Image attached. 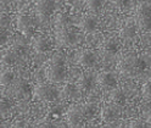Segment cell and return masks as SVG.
Returning <instances> with one entry per match:
<instances>
[{
	"label": "cell",
	"mask_w": 151,
	"mask_h": 128,
	"mask_svg": "<svg viewBox=\"0 0 151 128\" xmlns=\"http://www.w3.org/2000/svg\"><path fill=\"white\" fill-rule=\"evenodd\" d=\"M128 128H151V124L146 121H141V120H135L132 121L128 126Z\"/></svg>",
	"instance_id": "d4e9b609"
},
{
	"label": "cell",
	"mask_w": 151,
	"mask_h": 128,
	"mask_svg": "<svg viewBox=\"0 0 151 128\" xmlns=\"http://www.w3.org/2000/svg\"><path fill=\"white\" fill-rule=\"evenodd\" d=\"M46 78L51 83H62L67 77V70L65 65H56V63H50L45 71Z\"/></svg>",
	"instance_id": "7a4b0ae2"
},
{
	"label": "cell",
	"mask_w": 151,
	"mask_h": 128,
	"mask_svg": "<svg viewBox=\"0 0 151 128\" xmlns=\"http://www.w3.org/2000/svg\"><path fill=\"white\" fill-rule=\"evenodd\" d=\"M14 128H31V127H29V124H28L26 121H17L15 123Z\"/></svg>",
	"instance_id": "1f68e13d"
},
{
	"label": "cell",
	"mask_w": 151,
	"mask_h": 128,
	"mask_svg": "<svg viewBox=\"0 0 151 128\" xmlns=\"http://www.w3.org/2000/svg\"><path fill=\"white\" fill-rule=\"evenodd\" d=\"M56 43H58L60 47H72V45L77 44V34L73 31L67 29L66 27L63 28H56Z\"/></svg>",
	"instance_id": "3957f363"
},
{
	"label": "cell",
	"mask_w": 151,
	"mask_h": 128,
	"mask_svg": "<svg viewBox=\"0 0 151 128\" xmlns=\"http://www.w3.org/2000/svg\"><path fill=\"white\" fill-rule=\"evenodd\" d=\"M147 122H149V123H150V124H151V115H150V116H149V117H147Z\"/></svg>",
	"instance_id": "836d02e7"
},
{
	"label": "cell",
	"mask_w": 151,
	"mask_h": 128,
	"mask_svg": "<svg viewBox=\"0 0 151 128\" xmlns=\"http://www.w3.org/2000/svg\"><path fill=\"white\" fill-rule=\"evenodd\" d=\"M16 27L23 35L31 37L34 32V23L32 18L26 15V14H20L16 17Z\"/></svg>",
	"instance_id": "5b68a950"
},
{
	"label": "cell",
	"mask_w": 151,
	"mask_h": 128,
	"mask_svg": "<svg viewBox=\"0 0 151 128\" xmlns=\"http://www.w3.org/2000/svg\"><path fill=\"white\" fill-rule=\"evenodd\" d=\"M63 91H65V94H66V96H73L74 95V93L77 91V88H76L74 86H71V84H67L65 88H63Z\"/></svg>",
	"instance_id": "f546056e"
},
{
	"label": "cell",
	"mask_w": 151,
	"mask_h": 128,
	"mask_svg": "<svg viewBox=\"0 0 151 128\" xmlns=\"http://www.w3.org/2000/svg\"><path fill=\"white\" fill-rule=\"evenodd\" d=\"M11 23V18L7 14H0V29H6Z\"/></svg>",
	"instance_id": "cb8c5ba5"
},
{
	"label": "cell",
	"mask_w": 151,
	"mask_h": 128,
	"mask_svg": "<svg viewBox=\"0 0 151 128\" xmlns=\"http://www.w3.org/2000/svg\"><path fill=\"white\" fill-rule=\"evenodd\" d=\"M98 27H99V18L94 14H88L86 16H83L79 23V28L83 32H87V33L94 32Z\"/></svg>",
	"instance_id": "30bf717a"
},
{
	"label": "cell",
	"mask_w": 151,
	"mask_h": 128,
	"mask_svg": "<svg viewBox=\"0 0 151 128\" xmlns=\"http://www.w3.org/2000/svg\"><path fill=\"white\" fill-rule=\"evenodd\" d=\"M38 128H54V126L50 122H42L39 126H38Z\"/></svg>",
	"instance_id": "d6a6232c"
},
{
	"label": "cell",
	"mask_w": 151,
	"mask_h": 128,
	"mask_svg": "<svg viewBox=\"0 0 151 128\" xmlns=\"http://www.w3.org/2000/svg\"><path fill=\"white\" fill-rule=\"evenodd\" d=\"M96 83L105 88H116L117 87V77L111 71H102L96 77Z\"/></svg>",
	"instance_id": "ba28073f"
},
{
	"label": "cell",
	"mask_w": 151,
	"mask_h": 128,
	"mask_svg": "<svg viewBox=\"0 0 151 128\" xmlns=\"http://www.w3.org/2000/svg\"><path fill=\"white\" fill-rule=\"evenodd\" d=\"M138 28L149 32L151 31V16H138Z\"/></svg>",
	"instance_id": "ffe728a7"
},
{
	"label": "cell",
	"mask_w": 151,
	"mask_h": 128,
	"mask_svg": "<svg viewBox=\"0 0 151 128\" xmlns=\"http://www.w3.org/2000/svg\"><path fill=\"white\" fill-rule=\"evenodd\" d=\"M56 28H63L67 26V16L63 14H59L56 16Z\"/></svg>",
	"instance_id": "484cf974"
},
{
	"label": "cell",
	"mask_w": 151,
	"mask_h": 128,
	"mask_svg": "<svg viewBox=\"0 0 151 128\" xmlns=\"http://www.w3.org/2000/svg\"><path fill=\"white\" fill-rule=\"evenodd\" d=\"M135 34H137V28L134 26H126L121 29V37L124 39L133 38V37H135Z\"/></svg>",
	"instance_id": "603a6c76"
},
{
	"label": "cell",
	"mask_w": 151,
	"mask_h": 128,
	"mask_svg": "<svg viewBox=\"0 0 151 128\" xmlns=\"http://www.w3.org/2000/svg\"><path fill=\"white\" fill-rule=\"evenodd\" d=\"M122 115V110L119 105H116L113 103H107L101 107L100 116L104 122H113L118 120Z\"/></svg>",
	"instance_id": "277c9868"
},
{
	"label": "cell",
	"mask_w": 151,
	"mask_h": 128,
	"mask_svg": "<svg viewBox=\"0 0 151 128\" xmlns=\"http://www.w3.org/2000/svg\"><path fill=\"white\" fill-rule=\"evenodd\" d=\"M110 1L118 9H124L129 4V0H110Z\"/></svg>",
	"instance_id": "f1b7e54d"
},
{
	"label": "cell",
	"mask_w": 151,
	"mask_h": 128,
	"mask_svg": "<svg viewBox=\"0 0 151 128\" xmlns=\"http://www.w3.org/2000/svg\"><path fill=\"white\" fill-rule=\"evenodd\" d=\"M52 47V44H51V40L48 35H45V34H38L34 37V39H33V49L37 51V52H46V51H49Z\"/></svg>",
	"instance_id": "52a82bcc"
},
{
	"label": "cell",
	"mask_w": 151,
	"mask_h": 128,
	"mask_svg": "<svg viewBox=\"0 0 151 128\" xmlns=\"http://www.w3.org/2000/svg\"><path fill=\"white\" fill-rule=\"evenodd\" d=\"M32 93V90L28 86V83L26 81H20L18 83H16L15 87V94L17 98H26Z\"/></svg>",
	"instance_id": "9a60e30c"
},
{
	"label": "cell",
	"mask_w": 151,
	"mask_h": 128,
	"mask_svg": "<svg viewBox=\"0 0 151 128\" xmlns=\"http://www.w3.org/2000/svg\"><path fill=\"white\" fill-rule=\"evenodd\" d=\"M96 83V78L95 76L90 72H86L79 77V88L83 90H90Z\"/></svg>",
	"instance_id": "4fadbf2b"
},
{
	"label": "cell",
	"mask_w": 151,
	"mask_h": 128,
	"mask_svg": "<svg viewBox=\"0 0 151 128\" xmlns=\"http://www.w3.org/2000/svg\"><path fill=\"white\" fill-rule=\"evenodd\" d=\"M78 63L82 65L83 67H87V68H91L94 67L98 63V56L94 52L90 49H86L83 50L79 56H78Z\"/></svg>",
	"instance_id": "9c48e42d"
},
{
	"label": "cell",
	"mask_w": 151,
	"mask_h": 128,
	"mask_svg": "<svg viewBox=\"0 0 151 128\" xmlns=\"http://www.w3.org/2000/svg\"><path fill=\"white\" fill-rule=\"evenodd\" d=\"M55 10L54 0H37L35 1V12L39 20L48 18Z\"/></svg>",
	"instance_id": "8992f818"
},
{
	"label": "cell",
	"mask_w": 151,
	"mask_h": 128,
	"mask_svg": "<svg viewBox=\"0 0 151 128\" xmlns=\"http://www.w3.org/2000/svg\"><path fill=\"white\" fill-rule=\"evenodd\" d=\"M14 103L7 98H1L0 99V118H4L10 115L12 110Z\"/></svg>",
	"instance_id": "2e32d148"
},
{
	"label": "cell",
	"mask_w": 151,
	"mask_h": 128,
	"mask_svg": "<svg viewBox=\"0 0 151 128\" xmlns=\"http://www.w3.org/2000/svg\"><path fill=\"white\" fill-rule=\"evenodd\" d=\"M14 79H15V73L12 70L6 68L0 72V86H3V87L10 86V84H12Z\"/></svg>",
	"instance_id": "e0dca14e"
},
{
	"label": "cell",
	"mask_w": 151,
	"mask_h": 128,
	"mask_svg": "<svg viewBox=\"0 0 151 128\" xmlns=\"http://www.w3.org/2000/svg\"><path fill=\"white\" fill-rule=\"evenodd\" d=\"M141 93H143L144 99L146 100H151V81L146 82V83L141 88Z\"/></svg>",
	"instance_id": "4316f807"
},
{
	"label": "cell",
	"mask_w": 151,
	"mask_h": 128,
	"mask_svg": "<svg viewBox=\"0 0 151 128\" xmlns=\"http://www.w3.org/2000/svg\"><path fill=\"white\" fill-rule=\"evenodd\" d=\"M84 120L83 112H82V106H72L67 111V122L70 127H77L82 123Z\"/></svg>",
	"instance_id": "8fae6325"
},
{
	"label": "cell",
	"mask_w": 151,
	"mask_h": 128,
	"mask_svg": "<svg viewBox=\"0 0 151 128\" xmlns=\"http://www.w3.org/2000/svg\"><path fill=\"white\" fill-rule=\"evenodd\" d=\"M86 5L90 12H98L102 9V0H87Z\"/></svg>",
	"instance_id": "7402d4cb"
},
{
	"label": "cell",
	"mask_w": 151,
	"mask_h": 128,
	"mask_svg": "<svg viewBox=\"0 0 151 128\" xmlns=\"http://www.w3.org/2000/svg\"><path fill=\"white\" fill-rule=\"evenodd\" d=\"M18 59V52L15 49H6L5 51L1 52V56H0V63L6 67H11L14 66L16 61Z\"/></svg>",
	"instance_id": "7c38bea8"
},
{
	"label": "cell",
	"mask_w": 151,
	"mask_h": 128,
	"mask_svg": "<svg viewBox=\"0 0 151 128\" xmlns=\"http://www.w3.org/2000/svg\"><path fill=\"white\" fill-rule=\"evenodd\" d=\"M58 94L59 91L54 86L45 84V83L35 86L32 93L33 98L38 100V101H52V100L58 98Z\"/></svg>",
	"instance_id": "6da1fadb"
},
{
	"label": "cell",
	"mask_w": 151,
	"mask_h": 128,
	"mask_svg": "<svg viewBox=\"0 0 151 128\" xmlns=\"http://www.w3.org/2000/svg\"><path fill=\"white\" fill-rule=\"evenodd\" d=\"M138 16H151V3L150 1H141L137 9Z\"/></svg>",
	"instance_id": "44dd1931"
},
{
	"label": "cell",
	"mask_w": 151,
	"mask_h": 128,
	"mask_svg": "<svg viewBox=\"0 0 151 128\" xmlns=\"http://www.w3.org/2000/svg\"><path fill=\"white\" fill-rule=\"evenodd\" d=\"M51 63H56V65H65V58L61 54H55L52 59H51Z\"/></svg>",
	"instance_id": "83f0119b"
},
{
	"label": "cell",
	"mask_w": 151,
	"mask_h": 128,
	"mask_svg": "<svg viewBox=\"0 0 151 128\" xmlns=\"http://www.w3.org/2000/svg\"><path fill=\"white\" fill-rule=\"evenodd\" d=\"M9 40V34L5 29H0V47L5 45Z\"/></svg>",
	"instance_id": "4dcf8cb0"
},
{
	"label": "cell",
	"mask_w": 151,
	"mask_h": 128,
	"mask_svg": "<svg viewBox=\"0 0 151 128\" xmlns=\"http://www.w3.org/2000/svg\"><path fill=\"white\" fill-rule=\"evenodd\" d=\"M0 128H1V120H0Z\"/></svg>",
	"instance_id": "e575fe53"
},
{
	"label": "cell",
	"mask_w": 151,
	"mask_h": 128,
	"mask_svg": "<svg viewBox=\"0 0 151 128\" xmlns=\"http://www.w3.org/2000/svg\"><path fill=\"white\" fill-rule=\"evenodd\" d=\"M119 47H121V44H119L118 39H116V38H110L105 42V44H104L105 50L111 52V54H116L119 50Z\"/></svg>",
	"instance_id": "d6986e66"
},
{
	"label": "cell",
	"mask_w": 151,
	"mask_h": 128,
	"mask_svg": "<svg viewBox=\"0 0 151 128\" xmlns=\"http://www.w3.org/2000/svg\"><path fill=\"white\" fill-rule=\"evenodd\" d=\"M109 100H110V103H113V104L121 106L126 103V94L121 88H115L110 91Z\"/></svg>",
	"instance_id": "5bb4252c"
},
{
	"label": "cell",
	"mask_w": 151,
	"mask_h": 128,
	"mask_svg": "<svg viewBox=\"0 0 151 128\" xmlns=\"http://www.w3.org/2000/svg\"><path fill=\"white\" fill-rule=\"evenodd\" d=\"M82 112L84 118H91L98 112V105L94 103H87L86 105L82 106Z\"/></svg>",
	"instance_id": "ac0fdd59"
}]
</instances>
